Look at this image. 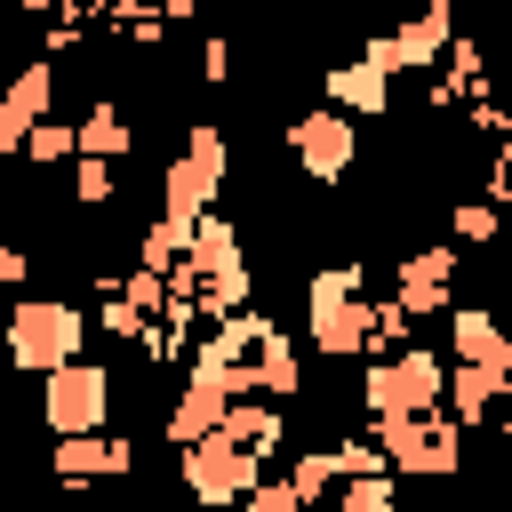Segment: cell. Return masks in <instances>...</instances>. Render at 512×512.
Wrapping results in <instances>:
<instances>
[{
    "label": "cell",
    "mask_w": 512,
    "mask_h": 512,
    "mask_svg": "<svg viewBox=\"0 0 512 512\" xmlns=\"http://www.w3.org/2000/svg\"><path fill=\"white\" fill-rule=\"evenodd\" d=\"M224 176H232V144H224V128H216V120H192V136L176 144V160H168V176H160V192H168V224H200L208 200L224 192Z\"/></svg>",
    "instance_id": "2"
},
{
    "label": "cell",
    "mask_w": 512,
    "mask_h": 512,
    "mask_svg": "<svg viewBox=\"0 0 512 512\" xmlns=\"http://www.w3.org/2000/svg\"><path fill=\"white\" fill-rule=\"evenodd\" d=\"M344 512H400V496H392V480H384V472H368V480H352V488H344Z\"/></svg>",
    "instance_id": "18"
},
{
    "label": "cell",
    "mask_w": 512,
    "mask_h": 512,
    "mask_svg": "<svg viewBox=\"0 0 512 512\" xmlns=\"http://www.w3.org/2000/svg\"><path fill=\"white\" fill-rule=\"evenodd\" d=\"M320 96H328V112H344V120H368V112H384L392 104V72L384 64H328L320 72Z\"/></svg>",
    "instance_id": "10"
},
{
    "label": "cell",
    "mask_w": 512,
    "mask_h": 512,
    "mask_svg": "<svg viewBox=\"0 0 512 512\" xmlns=\"http://www.w3.org/2000/svg\"><path fill=\"white\" fill-rule=\"evenodd\" d=\"M448 280H456V256L448 248H424V256H400V312L408 320H424V312H440L448 304Z\"/></svg>",
    "instance_id": "12"
},
{
    "label": "cell",
    "mask_w": 512,
    "mask_h": 512,
    "mask_svg": "<svg viewBox=\"0 0 512 512\" xmlns=\"http://www.w3.org/2000/svg\"><path fill=\"white\" fill-rule=\"evenodd\" d=\"M80 336H88V320H80L64 296H32V304H16V312L0 320V352H8V368H24V376L72 368V360H80Z\"/></svg>",
    "instance_id": "1"
},
{
    "label": "cell",
    "mask_w": 512,
    "mask_h": 512,
    "mask_svg": "<svg viewBox=\"0 0 512 512\" xmlns=\"http://www.w3.org/2000/svg\"><path fill=\"white\" fill-rule=\"evenodd\" d=\"M440 384H448V368H440L432 352H400V360H376V368H368V408H376V424L432 416Z\"/></svg>",
    "instance_id": "4"
},
{
    "label": "cell",
    "mask_w": 512,
    "mask_h": 512,
    "mask_svg": "<svg viewBox=\"0 0 512 512\" xmlns=\"http://www.w3.org/2000/svg\"><path fill=\"white\" fill-rule=\"evenodd\" d=\"M448 392H456V424L488 416L496 392H512V376H488V368H448Z\"/></svg>",
    "instance_id": "15"
},
{
    "label": "cell",
    "mask_w": 512,
    "mask_h": 512,
    "mask_svg": "<svg viewBox=\"0 0 512 512\" xmlns=\"http://www.w3.org/2000/svg\"><path fill=\"white\" fill-rule=\"evenodd\" d=\"M448 40H456V16H448V0H432L424 16H408V24H400V32H384V40H368L360 56H368V64H384V72H416V64H432Z\"/></svg>",
    "instance_id": "8"
},
{
    "label": "cell",
    "mask_w": 512,
    "mask_h": 512,
    "mask_svg": "<svg viewBox=\"0 0 512 512\" xmlns=\"http://www.w3.org/2000/svg\"><path fill=\"white\" fill-rule=\"evenodd\" d=\"M128 464H136V448H128V440H104V432L56 448V472H64V480H128Z\"/></svg>",
    "instance_id": "13"
},
{
    "label": "cell",
    "mask_w": 512,
    "mask_h": 512,
    "mask_svg": "<svg viewBox=\"0 0 512 512\" xmlns=\"http://www.w3.org/2000/svg\"><path fill=\"white\" fill-rule=\"evenodd\" d=\"M40 416H48V432H64V440H88V432L112 416V376H104L96 360H72V368H56V376L40 384Z\"/></svg>",
    "instance_id": "3"
},
{
    "label": "cell",
    "mask_w": 512,
    "mask_h": 512,
    "mask_svg": "<svg viewBox=\"0 0 512 512\" xmlns=\"http://www.w3.org/2000/svg\"><path fill=\"white\" fill-rule=\"evenodd\" d=\"M376 440H384V464H400V472H456L464 424H448V416H400V424H376Z\"/></svg>",
    "instance_id": "7"
},
{
    "label": "cell",
    "mask_w": 512,
    "mask_h": 512,
    "mask_svg": "<svg viewBox=\"0 0 512 512\" xmlns=\"http://www.w3.org/2000/svg\"><path fill=\"white\" fill-rule=\"evenodd\" d=\"M504 448H512V408H504Z\"/></svg>",
    "instance_id": "21"
},
{
    "label": "cell",
    "mask_w": 512,
    "mask_h": 512,
    "mask_svg": "<svg viewBox=\"0 0 512 512\" xmlns=\"http://www.w3.org/2000/svg\"><path fill=\"white\" fill-rule=\"evenodd\" d=\"M72 184H80V192H72L80 208H104V200H112V168H104V160H80V176H72Z\"/></svg>",
    "instance_id": "19"
},
{
    "label": "cell",
    "mask_w": 512,
    "mask_h": 512,
    "mask_svg": "<svg viewBox=\"0 0 512 512\" xmlns=\"http://www.w3.org/2000/svg\"><path fill=\"white\" fill-rule=\"evenodd\" d=\"M176 472H184V488H192L200 504H216V512H232L240 496H256V456H248V448H232L224 432H208L200 448H184V464H176Z\"/></svg>",
    "instance_id": "6"
},
{
    "label": "cell",
    "mask_w": 512,
    "mask_h": 512,
    "mask_svg": "<svg viewBox=\"0 0 512 512\" xmlns=\"http://www.w3.org/2000/svg\"><path fill=\"white\" fill-rule=\"evenodd\" d=\"M448 224H456V240L488 248V240H496V200H456V208H448Z\"/></svg>",
    "instance_id": "17"
},
{
    "label": "cell",
    "mask_w": 512,
    "mask_h": 512,
    "mask_svg": "<svg viewBox=\"0 0 512 512\" xmlns=\"http://www.w3.org/2000/svg\"><path fill=\"white\" fill-rule=\"evenodd\" d=\"M136 152V128H128V112L120 104H88V120H80V160H128Z\"/></svg>",
    "instance_id": "14"
},
{
    "label": "cell",
    "mask_w": 512,
    "mask_h": 512,
    "mask_svg": "<svg viewBox=\"0 0 512 512\" xmlns=\"http://www.w3.org/2000/svg\"><path fill=\"white\" fill-rule=\"evenodd\" d=\"M288 152H296V168L312 176V184H344L352 176V160H360V120H344V112H304L296 128H288Z\"/></svg>",
    "instance_id": "5"
},
{
    "label": "cell",
    "mask_w": 512,
    "mask_h": 512,
    "mask_svg": "<svg viewBox=\"0 0 512 512\" xmlns=\"http://www.w3.org/2000/svg\"><path fill=\"white\" fill-rule=\"evenodd\" d=\"M448 352L456 368H488V376H512V336L496 328V312H448Z\"/></svg>",
    "instance_id": "11"
},
{
    "label": "cell",
    "mask_w": 512,
    "mask_h": 512,
    "mask_svg": "<svg viewBox=\"0 0 512 512\" xmlns=\"http://www.w3.org/2000/svg\"><path fill=\"white\" fill-rule=\"evenodd\" d=\"M48 96H56V64L32 56V64L0 88V152H24L32 128H48Z\"/></svg>",
    "instance_id": "9"
},
{
    "label": "cell",
    "mask_w": 512,
    "mask_h": 512,
    "mask_svg": "<svg viewBox=\"0 0 512 512\" xmlns=\"http://www.w3.org/2000/svg\"><path fill=\"white\" fill-rule=\"evenodd\" d=\"M72 152H80V128H72V120L32 128V144H24V160H32V168H56V160H72Z\"/></svg>",
    "instance_id": "16"
},
{
    "label": "cell",
    "mask_w": 512,
    "mask_h": 512,
    "mask_svg": "<svg viewBox=\"0 0 512 512\" xmlns=\"http://www.w3.org/2000/svg\"><path fill=\"white\" fill-rule=\"evenodd\" d=\"M24 272H32V256L16 240H0V288H24Z\"/></svg>",
    "instance_id": "20"
}]
</instances>
